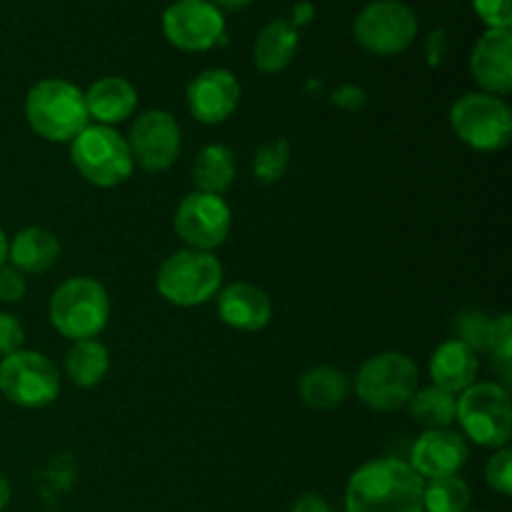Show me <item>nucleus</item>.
Returning <instances> with one entry per match:
<instances>
[{
    "mask_svg": "<svg viewBox=\"0 0 512 512\" xmlns=\"http://www.w3.org/2000/svg\"><path fill=\"white\" fill-rule=\"evenodd\" d=\"M470 73L480 93L505 95L512 90V33L510 28H488L470 55Z\"/></svg>",
    "mask_w": 512,
    "mask_h": 512,
    "instance_id": "16",
    "label": "nucleus"
},
{
    "mask_svg": "<svg viewBox=\"0 0 512 512\" xmlns=\"http://www.w3.org/2000/svg\"><path fill=\"white\" fill-rule=\"evenodd\" d=\"M478 353L460 340H445L430 358V378L435 388L458 398L478 378Z\"/></svg>",
    "mask_w": 512,
    "mask_h": 512,
    "instance_id": "18",
    "label": "nucleus"
},
{
    "mask_svg": "<svg viewBox=\"0 0 512 512\" xmlns=\"http://www.w3.org/2000/svg\"><path fill=\"white\" fill-rule=\"evenodd\" d=\"M425 480L405 460L360 465L345 488V512H423Z\"/></svg>",
    "mask_w": 512,
    "mask_h": 512,
    "instance_id": "1",
    "label": "nucleus"
},
{
    "mask_svg": "<svg viewBox=\"0 0 512 512\" xmlns=\"http://www.w3.org/2000/svg\"><path fill=\"white\" fill-rule=\"evenodd\" d=\"M133 163L148 173H163L183 150V130L168 110H145L133 120L128 138Z\"/></svg>",
    "mask_w": 512,
    "mask_h": 512,
    "instance_id": "12",
    "label": "nucleus"
},
{
    "mask_svg": "<svg viewBox=\"0 0 512 512\" xmlns=\"http://www.w3.org/2000/svg\"><path fill=\"white\" fill-rule=\"evenodd\" d=\"M455 420L463 438L480 448H508L512 435V403L508 388L473 383L455 398Z\"/></svg>",
    "mask_w": 512,
    "mask_h": 512,
    "instance_id": "4",
    "label": "nucleus"
},
{
    "mask_svg": "<svg viewBox=\"0 0 512 512\" xmlns=\"http://www.w3.org/2000/svg\"><path fill=\"white\" fill-rule=\"evenodd\" d=\"M485 483L500 495H512V450L498 448L493 458L485 463Z\"/></svg>",
    "mask_w": 512,
    "mask_h": 512,
    "instance_id": "30",
    "label": "nucleus"
},
{
    "mask_svg": "<svg viewBox=\"0 0 512 512\" xmlns=\"http://www.w3.org/2000/svg\"><path fill=\"white\" fill-rule=\"evenodd\" d=\"M75 170L98 188H115L133 173L128 140L110 125H88L70 140Z\"/></svg>",
    "mask_w": 512,
    "mask_h": 512,
    "instance_id": "7",
    "label": "nucleus"
},
{
    "mask_svg": "<svg viewBox=\"0 0 512 512\" xmlns=\"http://www.w3.org/2000/svg\"><path fill=\"white\" fill-rule=\"evenodd\" d=\"M333 103L338 105V108H345V110H360L365 103H368V93H365L360 85H340V88L333 90Z\"/></svg>",
    "mask_w": 512,
    "mask_h": 512,
    "instance_id": "34",
    "label": "nucleus"
},
{
    "mask_svg": "<svg viewBox=\"0 0 512 512\" xmlns=\"http://www.w3.org/2000/svg\"><path fill=\"white\" fill-rule=\"evenodd\" d=\"M473 490L460 475L425 480L423 512H468Z\"/></svg>",
    "mask_w": 512,
    "mask_h": 512,
    "instance_id": "26",
    "label": "nucleus"
},
{
    "mask_svg": "<svg viewBox=\"0 0 512 512\" xmlns=\"http://www.w3.org/2000/svg\"><path fill=\"white\" fill-rule=\"evenodd\" d=\"M215 298H218L220 320L240 333H258V330L268 328V323L273 320V303L258 285L233 283L220 290Z\"/></svg>",
    "mask_w": 512,
    "mask_h": 512,
    "instance_id": "17",
    "label": "nucleus"
},
{
    "mask_svg": "<svg viewBox=\"0 0 512 512\" xmlns=\"http://www.w3.org/2000/svg\"><path fill=\"white\" fill-rule=\"evenodd\" d=\"M8 263V235L0 228V265Z\"/></svg>",
    "mask_w": 512,
    "mask_h": 512,
    "instance_id": "40",
    "label": "nucleus"
},
{
    "mask_svg": "<svg viewBox=\"0 0 512 512\" xmlns=\"http://www.w3.org/2000/svg\"><path fill=\"white\" fill-rule=\"evenodd\" d=\"M418 365L398 350L373 355L355 375V395L375 413H393L405 408L418 390Z\"/></svg>",
    "mask_w": 512,
    "mask_h": 512,
    "instance_id": "5",
    "label": "nucleus"
},
{
    "mask_svg": "<svg viewBox=\"0 0 512 512\" xmlns=\"http://www.w3.org/2000/svg\"><path fill=\"white\" fill-rule=\"evenodd\" d=\"M473 5L488 28H510L512 0H473Z\"/></svg>",
    "mask_w": 512,
    "mask_h": 512,
    "instance_id": "31",
    "label": "nucleus"
},
{
    "mask_svg": "<svg viewBox=\"0 0 512 512\" xmlns=\"http://www.w3.org/2000/svg\"><path fill=\"white\" fill-rule=\"evenodd\" d=\"M455 340L468 345L475 353H488L490 333H493V318L483 310H463L453 323Z\"/></svg>",
    "mask_w": 512,
    "mask_h": 512,
    "instance_id": "28",
    "label": "nucleus"
},
{
    "mask_svg": "<svg viewBox=\"0 0 512 512\" xmlns=\"http://www.w3.org/2000/svg\"><path fill=\"white\" fill-rule=\"evenodd\" d=\"M408 410L410 418H413L420 428H450V425L455 423V395L430 385V388L415 390V395L408 403Z\"/></svg>",
    "mask_w": 512,
    "mask_h": 512,
    "instance_id": "25",
    "label": "nucleus"
},
{
    "mask_svg": "<svg viewBox=\"0 0 512 512\" xmlns=\"http://www.w3.org/2000/svg\"><path fill=\"white\" fill-rule=\"evenodd\" d=\"M10 498H13V490H10V483L8 478H5L3 473H0V512L8 508Z\"/></svg>",
    "mask_w": 512,
    "mask_h": 512,
    "instance_id": "38",
    "label": "nucleus"
},
{
    "mask_svg": "<svg viewBox=\"0 0 512 512\" xmlns=\"http://www.w3.org/2000/svg\"><path fill=\"white\" fill-rule=\"evenodd\" d=\"M488 353L493 355L495 370L505 383H510L512 375V318L508 313H500L493 318V333H490Z\"/></svg>",
    "mask_w": 512,
    "mask_h": 512,
    "instance_id": "29",
    "label": "nucleus"
},
{
    "mask_svg": "<svg viewBox=\"0 0 512 512\" xmlns=\"http://www.w3.org/2000/svg\"><path fill=\"white\" fill-rule=\"evenodd\" d=\"M25 343V330L15 315L0 310V358L15 353V350L23 348Z\"/></svg>",
    "mask_w": 512,
    "mask_h": 512,
    "instance_id": "32",
    "label": "nucleus"
},
{
    "mask_svg": "<svg viewBox=\"0 0 512 512\" xmlns=\"http://www.w3.org/2000/svg\"><path fill=\"white\" fill-rule=\"evenodd\" d=\"M188 110L198 123H225L238 110L240 83L230 70L208 68L195 75L188 85Z\"/></svg>",
    "mask_w": 512,
    "mask_h": 512,
    "instance_id": "15",
    "label": "nucleus"
},
{
    "mask_svg": "<svg viewBox=\"0 0 512 512\" xmlns=\"http://www.w3.org/2000/svg\"><path fill=\"white\" fill-rule=\"evenodd\" d=\"M288 163H290V143L285 138H275V140H268V143H263L258 150H255L253 173L263 185H273L283 178L285 170H288Z\"/></svg>",
    "mask_w": 512,
    "mask_h": 512,
    "instance_id": "27",
    "label": "nucleus"
},
{
    "mask_svg": "<svg viewBox=\"0 0 512 512\" xmlns=\"http://www.w3.org/2000/svg\"><path fill=\"white\" fill-rule=\"evenodd\" d=\"M110 370V353L95 338L75 340L65 353V378L78 388H95Z\"/></svg>",
    "mask_w": 512,
    "mask_h": 512,
    "instance_id": "24",
    "label": "nucleus"
},
{
    "mask_svg": "<svg viewBox=\"0 0 512 512\" xmlns=\"http://www.w3.org/2000/svg\"><path fill=\"white\" fill-rule=\"evenodd\" d=\"M355 40L373 55H400L418 35V15L403 0H373L353 23Z\"/></svg>",
    "mask_w": 512,
    "mask_h": 512,
    "instance_id": "10",
    "label": "nucleus"
},
{
    "mask_svg": "<svg viewBox=\"0 0 512 512\" xmlns=\"http://www.w3.org/2000/svg\"><path fill=\"white\" fill-rule=\"evenodd\" d=\"M25 120L40 138L70 143L90 125L83 90L63 78L38 80L25 95Z\"/></svg>",
    "mask_w": 512,
    "mask_h": 512,
    "instance_id": "2",
    "label": "nucleus"
},
{
    "mask_svg": "<svg viewBox=\"0 0 512 512\" xmlns=\"http://www.w3.org/2000/svg\"><path fill=\"white\" fill-rule=\"evenodd\" d=\"M470 458V445L458 430H425L410 450V468L423 480L458 475Z\"/></svg>",
    "mask_w": 512,
    "mask_h": 512,
    "instance_id": "14",
    "label": "nucleus"
},
{
    "mask_svg": "<svg viewBox=\"0 0 512 512\" xmlns=\"http://www.w3.org/2000/svg\"><path fill=\"white\" fill-rule=\"evenodd\" d=\"M290 512H333V510H330L328 500H325L323 495L305 493V495H300L298 500H295Z\"/></svg>",
    "mask_w": 512,
    "mask_h": 512,
    "instance_id": "35",
    "label": "nucleus"
},
{
    "mask_svg": "<svg viewBox=\"0 0 512 512\" xmlns=\"http://www.w3.org/2000/svg\"><path fill=\"white\" fill-rule=\"evenodd\" d=\"M0 393L18 408H45L58 398L60 373L48 355L20 348L0 360Z\"/></svg>",
    "mask_w": 512,
    "mask_h": 512,
    "instance_id": "9",
    "label": "nucleus"
},
{
    "mask_svg": "<svg viewBox=\"0 0 512 512\" xmlns=\"http://www.w3.org/2000/svg\"><path fill=\"white\" fill-rule=\"evenodd\" d=\"M50 323L63 338L90 340L98 338L110 318L108 290L88 275L65 280L58 285L48 305Z\"/></svg>",
    "mask_w": 512,
    "mask_h": 512,
    "instance_id": "3",
    "label": "nucleus"
},
{
    "mask_svg": "<svg viewBox=\"0 0 512 512\" xmlns=\"http://www.w3.org/2000/svg\"><path fill=\"white\" fill-rule=\"evenodd\" d=\"M163 33L175 48L203 53L225 43V18L213 0H175L163 13Z\"/></svg>",
    "mask_w": 512,
    "mask_h": 512,
    "instance_id": "13",
    "label": "nucleus"
},
{
    "mask_svg": "<svg viewBox=\"0 0 512 512\" xmlns=\"http://www.w3.org/2000/svg\"><path fill=\"white\" fill-rule=\"evenodd\" d=\"M158 293L178 308H198L210 303L223 285V265L213 253L183 248L160 265Z\"/></svg>",
    "mask_w": 512,
    "mask_h": 512,
    "instance_id": "6",
    "label": "nucleus"
},
{
    "mask_svg": "<svg viewBox=\"0 0 512 512\" xmlns=\"http://www.w3.org/2000/svg\"><path fill=\"white\" fill-rule=\"evenodd\" d=\"M60 240L48 228H23L8 240V260L23 275H43L58 263Z\"/></svg>",
    "mask_w": 512,
    "mask_h": 512,
    "instance_id": "20",
    "label": "nucleus"
},
{
    "mask_svg": "<svg viewBox=\"0 0 512 512\" xmlns=\"http://www.w3.org/2000/svg\"><path fill=\"white\" fill-rule=\"evenodd\" d=\"M313 18V5H308V3H303V5H298V8H295V18L290 20V23L295 25V28H298V25H303V23H308V20Z\"/></svg>",
    "mask_w": 512,
    "mask_h": 512,
    "instance_id": "37",
    "label": "nucleus"
},
{
    "mask_svg": "<svg viewBox=\"0 0 512 512\" xmlns=\"http://www.w3.org/2000/svg\"><path fill=\"white\" fill-rule=\"evenodd\" d=\"M298 28L290 20H273L260 30L253 48V63L260 73L273 75L290 65L298 53Z\"/></svg>",
    "mask_w": 512,
    "mask_h": 512,
    "instance_id": "21",
    "label": "nucleus"
},
{
    "mask_svg": "<svg viewBox=\"0 0 512 512\" xmlns=\"http://www.w3.org/2000/svg\"><path fill=\"white\" fill-rule=\"evenodd\" d=\"M25 290H28L25 275L13 265H0V303H18L23 300Z\"/></svg>",
    "mask_w": 512,
    "mask_h": 512,
    "instance_id": "33",
    "label": "nucleus"
},
{
    "mask_svg": "<svg viewBox=\"0 0 512 512\" xmlns=\"http://www.w3.org/2000/svg\"><path fill=\"white\" fill-rule=\"evenodd\" d=\"M468 512H483V510H468Z\"/></svg>",
    "mask_w": 512,
    "mask_h": 512,
    "instance_id": "41",
    "label": "nucleus"
},
{
    "mask_svg": "<svg viewBox=\"0 0 512 512\" xmlns=\"http://www.w3.org/2000/svg\"><path fill=\"white\" fill-rule=\"evenodd\" d=\"M238 163L235 153L225 145H205L193 163V180L198 185V193L225 195L235 183Z\"/></svg>",
    "mask_w": 512,
    "mask_h": 512,
    "instance_id": "23",
    "label": "nucleus"
},
{
    "mask_svg": "<svg viewBox=\"0 0 512 512\" xmlns=\"http://www.w3.org/2000/svg\"><path fill=\"white\" fill-rule=\"evenodd\" d=\"M450 125L468 148L495 153L512 138V110L498 95L465 93L450 108Z\"/></svg>",
    "mask_w": 512,
    "mask_h": 512,
    "instance_id": "8",
    "label": "nucleus"
},
{
    "mask_svg": "<svg viewBox=\"0 0 512 512\" xmlns=\"http://www.w3.org/2000/svg\"><path fill=\"white\" fill-rule=\"evenodd\" d=\"M173 228L185 248L200 250V253H213L215 248L225 243L233 228V210L225 203L223 195L210 193H190L180 200L175 210Z\"/></svg>",
    "mask_w": 512,
    "mask_h": 512,
    "instance_id": "11",
    "label": "nucleus"
},
{
    "mask_svg": "<svg viewBox=\"0 0 512 512\" xmlns=\"http://www.w3.org/2000/svg\"><path fill=\"white\" fill-rule=\"evenodd\" d=\"M83 95L90 118L98 120V125H110V128L128 120L138 108V90L120 75H105V78L95 80Z\"/></svg>",
    "mask_w": 512,
    "mask_h": 512,
    "instance_id": "19",
    "label": "nucleus"
},
{
    "mask_svg": "<svg viewBox=\"0 0 512 512\" xmlns=\"http://www.w3.org/2000/svg\"><path fill=\"white\" fill-rule=\"evenodd\" d=\"M215 8H225V10H243L245 5H250V0H215Z\"/></svg>",
    "mask_w": 512,
    "mask_h": 512,
    "instance_id": "39",
    "label": "nucleus"
},
{
    "mask_svg": "<svg viewBox=\"0 0 512 512\" xmlns=\"http://www.w3.org/2000/svg\"><path fill=\"white\" fill-rule=\"evenodd\" d=\"M445 30L438 28L430 33L428 38V65H433V68H438L440 63H443V55H445Z\"/></svg>",
    "mask_w": 512,
    "mask_h": 512,
    "instance_id": "36",
    "label": "nucleus"
},
{
    "mask_svg": "<svg viewBox=\"0 0 512 512\" xmlns=\"http://www.w3.org/2000/svg\"><path fill=\"white\" fill-rule=\"evenodd\" d=\"M300 400L313 410H333L345 403L350 393V380L343 370L333 365H315L303 373L298 383Z\"/></svg>",
    "mask_w": 512,
    "mask_h": 512,
    "instance_id": "22",
    "label": "nucleus"
}]
</instances>
